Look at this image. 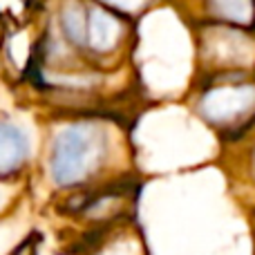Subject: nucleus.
Masks as SVG:
<instances>
[{
	"label": "nucleus",
	"mask_w": 255,
	"mask_h": 255,
	"mask_svg": "<svg viewBox=\"0 0 255 255\" xmlns=\"http://www.w3.org/2000/svg\"><path fill=\"white\" fill-rule=\"evenodd\" d=\"M110 154V136L99 124H74L54 139L49 172L56 186L74 188L99 175Z\"/></svg>",
	"instance_id": "obj_1"
},
{
	"label": "nucleus",
	"mask_w": 255,
	"mask_h": 255,
	"mask_svg": "<svg viewBox=\"0 0 255 255\" xmlns=\"http://www.w3.org/2000/svg\"><path fill=\"white\" fill-rule=\"evenodd\" d=\"M204 119L222 128H233L249 121L255 112V85L224 83L211 88L199 101Z\"/></svg>",
	"instance_id": "obj_2"
},
{
	"label": "nucleus",
	"mask_w": 255,
	"mask_h": 255,
	"mask_svg": "<svg viewBox=\"0 0 255 255\" xmlns=\"http://www.w3.org/2000/svg\"><path fill=\"white\" fill-rule=\"evenodd\" d=\"M29 157V141L18 126L0 121V175H13Z\"/></svg>",
	"instance_id": "obj_3"
},
{
	"label": "nucleus",
	"mask_w": 255,
	"mask_h": 255,
	"mask_svg": "<svg viewBox=\"0 0 255 255\" xmlns=\"http://www.w3.org/2000/svg\"><path fill=\"white\" fill-rule=\"evenodd\" d=\"M119 34H121V25L110 13L90 11V16H85V43L83 45L92 47L94 52L106 54L110 49H115Z\"/></svg>",
	"instance_id": "obj_4"
},
{
	"label": "nucleus",
	"mask_w": 255,
	"mask_h": 255,
	"mask_svg": "<svg viewBox=\"0 0 255 255\" xmlns=\"http://www.w3.org/2000/svg\"><path fill=\"white\" fill-rule=\"evenodd\" d=\"M211 54L222 65H247L253 56V43L235 31H220L213 38Z\"/></svg>",
	"instance_id": "obj_5"
},
{
	"label": "nucleus",
	"mask_w": 255,
	"mask_h": 255,
	"mask_svg": "<svg viewBox=\"0 0 255 255\" xmlns=\"http://www.w3.org/2000/svg\"><path fill=\"white\" fill-rule=\"evenodd\" d=\"M130 202V190L126 188H106L101 193L92 195L88 202L83 204L81 211L88 213L92 222H106L112 217H119L128 208Z\"/></svg>",
	"instance_id": "obj_6"
},
{
	"label": "nucleus",
	"mask_w": 255,
	"mask_h": 255,
	"mask_svg": "<svg viewBox=\"0 0 255 255\" xmlns=\"http://www.w3.org/2000/svg\"><path fill=\"white\" fill-rule=\"evenodd\" d=\"M61 25L65 36L76 45L85 43V11L79 7V4H67L63 9L61 16Z\"/></svg>",
	"instance_id": "obj_7"
},
{
	"label": "nucleus",
	"mask_w": 255,
	"mask_h": 255,
	"mask_svg": "<svg viewBox=\"0 0 255 255\" xmlns=\"http://www.w3.org/2000/svg\"><path fill=\"white\" fill-rule=\"evenodd\" d=\"M211 2L220 16L229 18L233 22H247L253 13L251 0H211Z\"/></svg>",
	"instance_id": "obj_8"
},
{
	"label": "nucleus",
	"mask_w": 255,
	"mask_h": 255,
	"mask_svg": "<svg viewBox=\"0 0 255 255\" xmlns=\"http://www.w3.org/2000/svg\"><path fill=\"white\" fill-rule=\"evenodd\" d=\"M103 2L112 4V7H117V9H136L143 0H103Z\"/></svg>",
	"instance_id": "obj_9"
},
{
	"label": "nucleus",
	"mask_w": 255,
	"mask_h": 255,
	"mask_svg": "<svg viewBox=\"0 0 255 255\" xmlns=\"http://www.w3.org/2000/svg\"><path fill=\"white\" fill-rule=\"evenodd\" d=\"M13 255H34V249H31V242L29 244H22L20 249H18Z\"/></svg>",
	"instance_id": "obj_10"
},
{
	"label": "nucleus",
	"mask_w": 255,
	"mask_h": 255,
	"mask_svg": "<svg viewBox=\"0 0 255 255\" xmlns=\"http://www.w3.org/2000/svg\"><path fill=\"white\" fill-rule=\"evenodd\" d=\"M251 172H253V179H255V150H253V159H251Z\"/></svg>",
	"instance_id": "obj_11"
},
{
	"label": "nucleus",
	"mask_w": 255,
	"mask_h": 255,
	"mask_svg": "<svg viewBox=\"0 0 255 255\" xmlns=\"http://www.w3.org/2000/svg\"><path fill=\"white\" fill-rule=\"evenodd\" d=\"M0 206H2V193H0Z\"/></svg>",
	"instance_id": "obj_12"
}]
</instances>
